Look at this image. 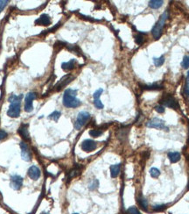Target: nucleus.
<instances>
[{
    "instance_id": "nucleus-16",
    "label": "nucleus",
    "mask_w": 189,
    "mask_h": 214,
    "mask_svg": "<svg viewBox=\"0 0 189 214\" xmlns=\"http://www.w3.org/2000/svg\"><path fill=\"white\" fill-rule=\"evenodd\" d=\"M137 204L140 206L141 209L145 211H148V201H147V199L145 198V196L143 195H139L137 197Z\"/></svg>"
},
{
    "instance_id": "nucleus-1",
    "label": "nucleus",
    "mask_w": 189,
    "mask_h": 214,
    "mask_svg": "<svg viewBox=\"0 0 189 214\" xmlns=\"http://www.w3.org/2000/svg\"><path fill=\"white\" fill-rule=\"evenodd\" d=\"M77 90L72 89H67L65 90L63 95L62 103L63 105L67 108H77L82 104V102L76 98Z\"/></svg>"
},
{
    "instance_id": "nucleus-39",
    "label": "nucleus",
    "mask_w": 189,
    "mask_h": 214,
    "mask_svg": "<svg viewBox=\"0 0 189 214\" xmlns=\"http://www.w3.org/2000/svg\"><path fill=\"white\" fill-rule=\"evenodd\" d=\"M73 214H79V213H73Z\"/></svg>"
},
{
    "instance_id": "nucleus-38",
    "label": "nucleus",
    "mask_w": 189,
    "mask_h": 214,
    "mask_svg": "<svg viewBox=\"0 0 189 214\" xmlns=\"http://www.w3.org/2000/svg\"><path fill=\"white\" fill-rule=\"evenodd\" d=\"M187 190H189V178H188V183H187Z\"/></svg>"
},
{
    "instance_id": "nucleus-8",
    "label": "nucleus",
    "mask_w": 189,
    "mask_h": 214,
    "mask_svg": "<svg viewBox=\"0 0 189 214\" xmlns=\"http://www.w3.org/2000/svg\"><path fill=\"white\" fill-rule=\"evenodd\" d=\"M37 98V94L35 92H29L27 94L25 98V111L27 112H31L33 110L32 101Z\"/></svg>"
},
{
    "instance_id": "nucleus-32",
    "label": "nucleus",
    "mask_w": 189,
    "mask_h": 214,
    "mask_svg": "<svg viewBox=\"0 0 189 214\" xmlns=\"http://www.w3.org/2000/svg\"><path fill=\"white\" fill-rule=\"evenodd\" d=\"M8 3H9L8 0H0V13H1V12L4 10V8H5V6L7 5Z\"/></svg>"
},
{
    "instance_id": "nucleus-24",
    "label": "nucleus",
    "mask_w": 189,
    "mask_h": 214,
    "mask_svg": "<svg viewBox=\"0 0 189 214\" xmlns=\"http://www.w3.org/2000/svg\"><path fill=\"white\" fill-rule=\"evenodd\" d=\"M98 186H99V181L97 179H94L91 181V183L88 184V189L90 191H95L98 188Z\"/></svg>"
},
{
    "instance_id": "nucleus-15",
    "label": "nucleus",
    "mask_w": 189,
    "mask_h": 214,
    "mask_svg": "<svg viewBox=\"0 0 189 214\" xmlns=\"http://www.w3.org/2000/svg\"><path fill=\"white\" fill-rule=\"evenodd\" d=\"M18 133L25 140L29 141L31 140L30 139V134H29V132H28V125L23 124V125H20V127L18 130Z\"/></svg>"
},
{
    "instance_id": "nucleus-14",
    "label": "nucleus",
    "mask_w": 189,
    "mask_h": 214,
    "mask_svg": "<svg viewBox=\"0 0 189 214\" xmlns=\"http://www.w3.org/2000/svg\"><path fill=\"white\" fill-rule=\"evenodd\" d=\"M51 24V18L47 14H42L40 18L35 20V25L37 26H49Z\"/></svg>"
},
{
    "instance_id": "nucleus-10",
    "label": "nucleus",
    "mask_w": 189,
    "mask_h": 214,
    "mask_svg": "<svg viewBox=\"0 0 189 214\" xmlns=\"http://www.w3.org/2000/svg\"><path fill=\"white\" fill-rule=\"evenodd\" d=\"M81 147H82V149L84 152L89 153V152L94 151L97 148V143L95 140H93L88 139V140H85L82 141V145H81Z\"/></svg>"
},
{
    "instance_id": "nucleus-28",
    "label": "nucleus",
    "mask_w": 189,
    "mask_h": 214,
    "mask_svg": "<svg viewBox=\"0 0 189 214\" xmlns=\"http://www.w3.org/2000/svg\"><path fill=\"white\" fill-rule=\"evenodd\" d=\"M128 214H141L139 210L137 208L136 206H131L127 209Z\"/></svg>"
},
{
    "instance_id": "nucleus-31",
    "label": "nucleus",
    "mask_w": 189,
    "mask_h": 214,
    "mask_svg": "<svg viewBox=\"0 0 189 214\" xmlns=\"http://www.w3.org/2000/svg\"><path fill=\"white\" fill-rule=\"evenodd\" d=\"M144 41H145V39H144L142 34H137L135 36V42L137 45H142L144 43Z\"/></svg>"
},
{
    "instance_id": "nucleus-36",
    "label": "nucleus",
    "mask_w": 189,
    "mask_h": 214,
    "mask_svg": "<svg viewBox=\"0 0 189 214\" xmlns=\"http://www.w3.org/2000/svg\"><path fill=\"white\" fill-rule=\"evenodd\" d=\"M184 92L185 94L187 95V97H188L189 98V83H187V84H186V86H185Z\"/></svg>"
},
{
    "instance_id": "nucleus-3",
    "label": "nucleus",
    "mask_w": 189,
    "mask_h": 214,
    "mask_svg": "<svg viewBox=\"0 0 189 214\" xmlns=\"http://www.w3.org/2000/svg\"><path fill=\"white\" fill-rule=\"evenodd\" d=\"M168 11H166L164 13L160 16V18L158 20V22L156 23V25L154 26L152 30V33L153 35V38L155 40H158L161 36V33H162V29L164 26H165V23L167 21V19L168 18Z\"/></svg>"
},
{
    "instance_id": "nucleus-2",
    "label": "nucleus",
    "mask_w": 189,
    "mask_h": 214,
    "mask_svg": "<svg viewBox=\"0 0 189 214\" xmlns=\"http://www.w3.org/2000/svg\"><path fill=\"white\" fill-rule=\"evenodd\" d=\"M23 98L22 95L20 96H15L12 95L9 98L10 106L7 111V115L10 118H18L20 115V104H21V98Z\"/></svg>"
},
{
    "instance_id": "nucleus-7",
    "label": "nucleus",
    "mask_w": 189,
    "mask_h": 214,
    "mask_svg": "<svg viewBox=\"0 0 189 214\" xmlns=\"http://www.w3.org/2000/svg\"><path fill=\"white\" fill-rule=\"evenodd\" d=\"M23 177L18 175H13L10 179V186L14 191H19L23 186Z\"/></svg>"
},
{
    "instance_id": "nucleus-9",
    "label": "nucleus",
    "mask_w": 189,
    "mask_h": 214,
    "mask_svg": "<svg viewBox=\"0 0 189 214\" xmlns=\"http://www.w3.org/2000/svg\"><path fill=\"white\" fill-rule=\"evenodd\" d=\"M20 149H21V157L25 161H31L32 160V153L30 148L28 147L27 143L25 141H21L20 144Z\"/></svg>"
},
{
    "instance_id": "nucleus-18",
    "label": "nucleus",
    "mask_w": 189,
    "mask_h": 214,
    "mask_svg": "<svg viewBox=\"0 0 189 214\" xmlns=\"http://www.w3.org/2000/svg\"><path fill=\"white\" fill-rule=\"evenodd\" d=\"M75 64H76V60H75V59H72V60H70V61L67 62V63H62V69L65 70V71H69L71 69H75Z\"/></svg>"
},
{
    "instance_id": "nucleus-13",
    "label": "nucleus",
    "mask_w": 189,
    "mask_h": 214,
    "mask_svg": "<svg viewBox=\"0 0 189 214\" xmlns=\"http://www.w3.org/2000/svg\"><path fill=\"white\" fill-rule=\"evenodd\" d=\"M103 92V89H97V91H95V93L93 95V98H94V104L95 106L97 107V109H102L103 108V104L101 102L100 100V97H101L102 93Z\"/></svg>"
},
{
    "instance_id": "nucleus-23",
    "label": "nucleus",
    "mask_w": 189,
    "mask_h": 214,
    "mask_svg": "<svg viewBox=\"0 0 189 214\" xmlns=\"http://www.w3.org/2000/svg\"><path fill=\"white\" fill-rule=\"evenodd\" d=\"M143 89H163V85L158 84H150V85H144L143 86Z\"/></svg>"
},
{
    "instance_id": "nucleus-17",
    "label": "nucleus",
    "mask_w": 189,
    "mask_h": 214,
    "mask_svg": "<svg viewBox=\"0 0 189 214\" xmlns=\"http://www.w3.org/2000/svg\"><path fill=\"white\" fill-rule=\"evenodd\" d=\"M120 170H121V163H117V164L110 166V176H111V177L112 178L117 177L120 174Z\"/></svg>"
},
{
    "instance_id": "nucleus-35",
    "label": "nucleus",
    "mask_w": 189,
    "mask_h": 214,
    "mask_svg": "<svg viewBox=\"0 0 189 214\" xmlns=\"http://www.w3.org/2000/svg\"><path fill=\"white\" fill-rule=\"evenodd\" d=\"M60 24H61V23H58V24H57V25H56V26H55V27H52V28H51L50 30H48V31H44L45 32L44 33H52V32L55 31V30L57 29L58 27H60Z\"/></svg>"
},
{
    "instance_id": "nucleus-21",
    "label": "nucleus",
    "mask_w": 189,
    "mask_h": 214,
    "mask_svg": "<svg viewBox=\"0 0 189 214\" xmlns=\"http://www.w3.org/2000/svg\"><path fill=\"white\" fill-rule=\"evenodd\" d=\"M165 63V57L164 56H160V57H158V58H153V63L154 65L156 67H160L162 66L163 64Z\"/></svg>"
},
{
    "instance_id": "nucleus-27",
    "label": "nucleus",
    "mask_w": 189,
    "mask_h": 214,
    "mask_svg": "<svg viewBox=\"0 0 189 214\" xmlns=\"http://www.w3.org/2000/svg\"><path fill=\"white\" fill-rule=\"evenodd\" d=\"M79 173H80L79 168H75L74 170H72L70 172H69V175H68V179L70 180V179H72L73 177L76 176L77 175H79Z\"/></svg>"
},
{
    "instance_id": "nucleus-37",
    "label": "nucleus",
    "mask_w": 189,
    "mask_h": 214,
    "mask_svg": "<svg viewBox=\"0 0 189 214\" xmlns=\"http://www.w3.org/2000/svg\"><path fill=\"white\" fill-rule=\"evenodd\" d=\"M187 81L189 83V71L187 72Z\"/></svg>"
},
{
    "instance_id": "nucleus-25",
    "label": "nucleus",
    "mask_w": 189,
    "mask_h": 214,
    "mask_svg": "<svg viewBox=\"0 0 189 214\" xmlns=\"http://www.w3.org/2000/svg\"><path fill=\"white\" fill-rule=\"evenodd\" d=\"M150 175H151V176L153 177V178H158V176H160V171H159V170L157 169V168H152V169L150 170Z\"/></svg>"
},
{
    "instance_id": "nucleus-19",
    "label": "nucleus",
    "mask_w": 189,
    "mask_h": 214,
    "mask_svg": "<svg viewBox=\"0 0 189 214\" xmlns=\"http://www.w3.org/2000/svg\"><path fill=\"white\" fill-rule=\"evenodd\" d=\"M167 156H168V158H169V160H170L172 163L178 162L180 160V158H181V155H180L179 152H169L167 154Z\"/></svg>"
},
{
    "instance_id": "nucleus-20",
    "label": "nucleus",
    "mask_w": 189,
    "mask_h": 214,
    "mask_svg": "<svg viewBox=\"0 0 189 214\" xmlns=\"http://www.w3.org/2000/svg\"><path fill=\"white\" fill-rule=\"evenodd\" d=\"M162 0H151L148 3L149 7H151L152 9H158L159 7H161L163 5Z\"/></svg>"
},
{
    "instance_id": "nucleus-4",
    "label": "nucleus",
    "mask_w": 189,
    "mask_h": 214,
    "mask_svg": "<svg viewBox=\"0 0 189 214\" xmlns=\"http://www.w3.org/2000/svg\"><path fill=\"white\" fill-rule=\"evenodd\" d=\"M90 119V114L88 112H81L78 113L75 122V128L76 130L82 129Z\"/></svg>"
},
{
    "instance_id": "nucleus-5",
    "label": "nucleus",
    "mask_w": 189,
    "mask_h": 214,
    "mask_svg": "<svg viewBox=\"0 0 189 214\" xmlns=\"http://www.w3.org/2000/svg\"><path fill=\"white\" fill-rule=\"evenodd\" d=\"M146 126L150 127V128H156V129L165 130V131H169V128L166 126L165 125V121L158 119V118H154L152 119L146 123Z\"/></svg>"
},
{
    "instance_id": "nucleus-29",
    "label": "nucleus",
    "mask_w": 189,
    "mask_h": 214,
    "mask_svg": "<svg viewBox=\"0 0 189 214\" xmlns=\"http://www.w3.org/2000/svg\"><path fill=\"white\" fill-rule=\"evenodd\" d=\"M167 208V205H156L152 207V210H153L154 211H162L166 210Z\"/></svg>"
},
{
    "instance_id": "nucleus-12",
    "label": "nucleus",
    "mask_w": 189,
    "mask_h": 214,
    "mask_svg": "<svg viewBox=\"0 0 189 214\" xmlns=\"http://www.w3.org/2000/svg\"><path fill=\"white\" fill-rule=\"evenodd\" d=\"M73 79H74V76H72L71 75H67V76H63L62 79L58 82V84H56V86H55L56 90H57V91L61 90L62 88H64L65 86H67V85Z\"/></svg>"
},
{
    "instance_id": "nucleus-11",
    "label": "nucleus",
    "mask_w": 189,
    "mask_h": 214,
    "mask_svg": "<svg viewBox=\"0 0 189 214\" xmlns=\"http://www.w3.org/2000/svg\"><path fill=\"white\" fill-rule=\"evenodd\" d=\"M27 175L28 176L32 179V180H34V181H37L38 179L40 177V169L35 165L31 166L29 169H28V171H27Z\"/></svg>"
},
{
    "instance_id": "nucleus-33",
    "label": "nucleus",
    "mask_w": 189,
    "mask_h": 214,
    "mask_svg": "<svg viewBox=\"0 0 189 214\" xmlns=\"http://www.w3.org/2000/svg\"><path fill=\"white\" fill-rule=\"evenodd\" d=\"M155 111L157 112H158V113H164V112H165V107L163 106V105H161V104L157 105V106L155 107Z\"/></svg>"
},
{
    "instance_id": "nucleus-30",
    "label": "nucleus",
    "mask_w": 189,
    "mask_h": 214,
    "mask_svg": "<svg viewBox=\"0 0 189 214\" xmlns=\"http://www.w3.org/2000/svg\"><path fill=\"white\" fill-rule=\"evenodd\" d=\"M181 67L184 69H188L189 68V55L185 56L182 62H181Z\"/></svg>"
},
{
    "instance_id": "nucleus-22",
    "label": "nucleus",
    "mask_w": 189,
    "mask_h": 214,
    "mask_svg": "<svg viewBox=\"0 0 189 214\" xmlns=\"http://www.w3.org/2000/svg\"><path fill=\"white\" fill-rule=\"evenodd\" d=\"M102 134V130L101 129H91L89 131V135L91 137H94V138L99 137Z\"/></svg>"
},
{
    "instance_id": "nucleus-26",
    "label": "nucleus",
    "mask_w": 189,
    "mask_h": 214,
    "mask_svg": "<svg viewBox=\"0 0 189 214\" xmlns=\"http://www.w3.org/2000/svg\"><path fill=\"white\" fill-rule=\"evenodd\" d=\"M62 116V113L58 111H54L53 112H52L50 115L48 116V118L50 120H53L54 121H58V120L60 119V117Z\"/></svg>"
},
{
    "instance_id": "nucleus-6",
    "label": "nucleus",
    "mask_w": 189,
    "mask_h": 214,
    "mask_svg": "<svg viewBox=\"0 0 189 214\" xmlns=\"http://www.w3.org/2000/svg\"><path fill=\"white\" fill-rule=\"evenodd\" d=\"M160 104H161V105L164 104L165 106L172 108V109H177L180 107L177 100L171 95H165L162 99L160 100Z\"/></svg>"
},
{
    "instance_id": "nucleus-34",
    "label": "nucleus",
    "mask_w": 189,
    "mask_h": 214,
    "mask_svg": "<svg viewBox=\"0 0 189 214\" xmlns=\"http://www.w3.org/2000/svg\"><path fill=\"white\" fill-rule=\"evenodd\" d=\"M7 135H8V134H7L5 131H4V130H0V140H3L4 139L6 138Z\"/></svg>"
}]
</instances>
